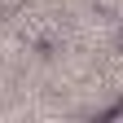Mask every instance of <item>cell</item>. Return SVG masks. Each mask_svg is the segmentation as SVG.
Here are the masks:
<instances>
[{
	"label": "cell",
	"instance_id": "2",
	"mask_svg": "<svg viewBox=\"0 0 123 123\" xmlns=\"http://www.w3.org/2000/svg\"><path fill=\"white\" fill-rule=\"evenodd\" d=\"M0 9H5V13H18V9H26V0H0Z\"/></svg>",
	"mask_w": 123,
	"mask_h": 123
},
{
	"label": "cell",
	"instance_id": "1",
	"mask_svg": "<svg viewBox=\"0 0 123 123\" xmlns=\"http://www.w3.org/2000/svg\"><path fill=\"white\" fill-rule=\"evenodd\" d=\"M101 123H123V101H114L110 110H101Z\"/></svg>",
	"mask_w": 123,
	"mask_h": 123
}]
</instances>
